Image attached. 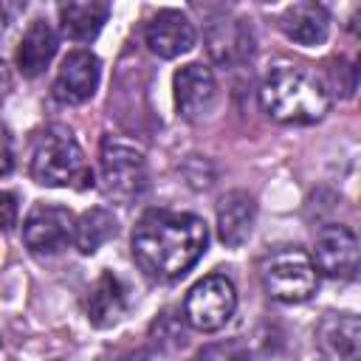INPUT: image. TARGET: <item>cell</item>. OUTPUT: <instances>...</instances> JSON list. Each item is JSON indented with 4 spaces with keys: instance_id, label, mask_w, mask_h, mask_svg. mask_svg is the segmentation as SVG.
Instances as JSON below:
<instances>
[{
    "instance_id": "obj_21",
    "label": "cell",
    "mask_w": 361,
    "mask_h": 361,
    "mask_svg": "<svg viewBox=\"0 0 361 361\" xmlns=\"http://www.w3.org/2000/svg\"><path fill=\"white\" fill-rule=\"evenodd\" d=\"M17 214H20V203L14 192H0V231H8L17 226Z\"/></svg>"
},
{
    "instance_id": "obj_19",
    "label": "cell",
    "mask_w": 361,
    "mask_h": 361,
    "mask_svg": "<svg viewBox=\"0 0 361 361\" xmlns=\"http://www.w3.org/2000/svg\"><path fill=\"white\" fill-rule=\"evenodd\" d=\"M195 361H251V353L240 338H223V341L203 344Z\"/></svg>"
},
{
    "instance_id": "obj_12",
    "label": "cell",
    "mask_w": 361,
    "mask_h": 361,
    "mask_svg": "<svg viewBox=\"0 0 361 361\" xmlns=\"http://www.w3.org/2000/svg\"><path fill=\"white\" fill-rule=\"evenodd\" d=\"M316 347L324 361L361 358V322L353 313H327L316 327Z\"/></svg>"
},
{
    "instance_id": "obj_25",
    "label": "cell",
    "mask_w": 361,
    "mask_h": 361,
    "mask_svg": "<svg viewBox=\"0 0 361 361\" xmlns=\"http://www.w3.org/2000/svg\"><path fill=\"white\" fill-rule=\"evenodd\" d=\"M0 347H3V338H0Z\"/></svg>"
},
{
    "instance_id": "obj_7",
    "label": "cell",
    "mask_w": 361,
    "mask_h": 361,
    "mask_svg": "<svg viewBox=\"0 0 361 361\" xmlns=\"http://www.w3.org/2000/svg\"><path fill=\"white\" fill-rule=\"evenodd\" d=\"M76 217L65 206L54 203H37L23 220V243L31 254L51 257L59 254L68 243H73Z\"/></svg>"
},
{
    "instance_id": "obj_24",
    "label": "cell",
    "mask_w": 361,
    "mask_h": 361,
    "mask_svg": "<svg viewBox=\"0 0 361 361\" xmlns=\"http://www.w3.org/2000/svg\"><path fill=\"white\" fill-rule=\"evenodd\" d=\"M8 90H11V73H8L6 62L0 59V102L8 96Z\"/></svg>"
},
{
    "instance_id": "obj_2",
    "label": "cell",
    "mask_w": 361,
    "mask_h": 361,
    "mask_svg": "<svg viewBox=\"0 0 361 361\" xmlns=\"http://www.w3.org/2000/svg\"><path fill=\"white\" fill-rule=\"evenodd\" d=\"M259 104L279 124H316L330 110V87L302 65H274L259 87Z\"/></svg>"
},
{
    "instance_id": "obj_23",
    "label": "cell",
    "mask_w": 361,
    "mask_h": 361,
    "mask_svg": "<svg viewBox=\"0 0 361 361\" xmlns=\"http://www.w3.org/2000/svg\"><path fill=\"white\" fill-rule=\"evenodd\" d=\"M149 353L144 347H116L107 355H102L99 361H147Z\"/></svg>"
},
{
    "instance_id": "obj_10",
    "label": "cell",
    "mask_w": 361,
    "mask_h": 361,
    "mask_svg": "<svg viewBox=\"0 0 361 361\" xmlns=\"http://www.w3.org/2000/svg\"><path fill=\"white\" fill-rule=\"evenodd\" d=\"M172 87H175V107L186 121L203 118L217 99V79L212 68L203 62H189L178 68Z\"/></svg>"
},
{
    "instance_id": "obj_6",
    "label": "cell",
    "mask_w": 361,
    "mask_h": 361,
    "mask_svg": "<svg viewBox=\"0 0 361 361\" xmlns=\"http://www.w3.org/2000/svg\"><path fill=\"white\" fill-rule=\"evenodd\" d=\"M237 310V290L226 274H209L195 282L183 299V319L192 330L214 333L228 324Z\"/></svg>"
},
{
    "instance_id": "obj_4",
    "label": "cell",
    "mask_w": 361,
    "mask_h": 361,
    "mask_svg": "<svg viewBox=\"0 0 361 361\" xmlns=\"http://www.w3.org/2000/svg\"><path fill=\"white\" fill-rule=\"evenodd\" d=\"M99 169H102L104 192L121 203H133L149 189L147 158H144L141 147H135L124 138H116V135L102 138Z\"/></svg>"
},
{
    "instance_id": "obj_17",
    "label": "cell",
    "mask_w": 361,
    "mask_h": 361,
    "mask_svg": "<svg viewBox=\"0 0 361 361\" xmlns=\"http://www.w3.org/2000/svg\"><path fill=\"white\" fill-rule=\"evenodd\" d=\"M110 17V6L102 0H68L59 6V28L73 42H90Z\"/></svg>"
},
{
    "instance_id": "obj_5",
    "label": "cell",
    "mask_w": 361,
    "mask_h": 361,
    "mask_svg": "<svg viewBox=\"0 0 361 361\" xmlns=\"http://www.w3.org/2000/svg\"><path fill=\"white\" fill-rule=\"evenodd\" d=\"M262 285L271 299L285 305L307 302L316 293L319 274L310 262V254L302 248H279L262 262Z\"/></svg>"
},
{
    "instance_id": "obj_18",
    "label": "cell",
    "mask_w": 361,
    "mask_h": 361,
    "mask_svg": "<svg viewBox=\"0 0 361 361\" xmlns=\"http://www.w3.org/2000/svg\"><path fill=\"white\" fill-rule=\"evenodd\" d=\"M118 226H116V217L96 206V209H87L82 212V217L76 220V228H73V245L79 248V254H96L110 237H116Z\"/></svg>"
},
{
    "instance_id": "obj_8",
    "label": "cell",
    "mask_w": 361,
    "mask_h": 361,
    "mask_svg": "<svg viewBox=\"0 0 361 361\" xmlns=\"http://www.w3.org/2000/svg\"><path fill=\"white\" fill-rule=\"evenodd\" d=\"M310 262L316 274H324L330 279H355L358 274V240L353 228L333 223L324 226L313 240Z\"/></svg>"
},
{
    "instance_id": "obj_11",
    "label": "cell",
    "mask_w": 361,
    "mask_h": 361,
    "mask_svg": "<svg viewBox=\"0 0 361 361\" xmlns=\"http://www.w3.org/2000/svg\"><path fill=\"white\" fill-rule=\"evenodd\" d=\"M147 48L161 59H175L195 48V25L178 8H161L144 28Z\"/></svg>"
},
{
    "instance_id": "obj_20",
    "label": "cell",
    "mask_w": 361,
    "mask_h": 361,
    "mask_svg": "<svg viewBox=\"0 0 361 361\" xmlns=\"http://www.w3.org/2000/svg\"><path fill=\"white\" fill-rule=\"evenodd\" d=\"M152 336H158V338H152V341H158V344H166V341H172L175 347H178V344H183L180 322H178V319H172V313H169V310H166L164 316H158V319H155V324H152Z\"/></svg>"
},
{
    "instance_id": "obj_9",
    "label": "cell",
    "mask_w": 361,
    "mask_h": 361,
    "mask_svg": "<svg viewBox=\"0 0 361 361\" xmlns=\"http://www.w3.org/2000/svg\"><path fill=\"white\" fill-rule=\"evenodd\" d=\"M99 56L85 51V48H76L71 51L62 62H59V71H56V79L51 85L54 90V99L62 102V104H82L87 102L96 87H99Z\"/></svg>"
},
{
    "instance_id": "obj_15",
    "label": "cell",
    "mask_w": 361,
    "mask_h": 361,
    "mask_svg": "<svg viewBox=\"0 0 361 361\" xmlns=\"http://www.w3.org/2000/svg\"><path fill=\"white\" fill-rule=\"evenodd\" d=\"M279 28L299 45H322L330 34V14L319 3H293L282 11Z\"/></svg>"
},
{
    "instance_id": "obj_3",
    "label": "cell",
    "mask_w": 361,
    "mask_h": 361,
    "mask_svg": "<svg viewBox=\"0 0 361 361\" xmlns=\"http://www.w3.org/2000/svg\"><path fill=\"white\" fill-rule=\"evenodd\" d=\"M31 178L39 186H54V189H90L93 169L76 144L73 133L62 124L45 127L31 149Z\"/></svg>"
},
{
    "instance_id": "obj_13",
    "label": "cell",
    "mask_w": 361,
    "mask_h": 361,
    "mask_svg": "<svg viewBox=\"0 0 361 361\" xmlns=\"http://www.w3.org/2000/svg\"><path fill=\"white\" fill-rule=\"evenodd\" d=\"M130 307V299H127V285L113 274V271H104L93 288L87 290V302H85V310H87V322L99 330H107L113 324H118L124 319Z\"/></svg>"
},
{
    "instance_id": "obj_14",
    "label": "cell",
    "mask_w": 361,
    "mask_h": 361,
    "mask_svg": "<svg viewBox=\"0 0 361 361\" xmlns=\"http://www.w3.org/2000/svg\"><path fill=\"white\" fill-rule=\"evenodd\" d=\"M254 220H257V206L254 197L248 192H226L217 203V237L220 243L237 248L243 245L251 231H254Z\"/></svg>"
},
{
    "instance_id": "obj_1",
    "label": "cell",
    "mask_w": 361,
    "mask_h": 361,
    "mask_svg": "<svg viewBox=\"0 0 361 361\" xmlns=\"http://www.w3.org/2000/svg\"><path fill=\"white\" fill-rule=\"evenodd\" d=\"M130 245L138 268L147 276L172 282L189 274L192 265L206 254L209 228L197 214L149 209L138 217Z\"/></svg>"
},
{
    "instance_id": "obj_22",
    "label": "cell",
    "mask_w": 361,
    "mask_h": 361,
    "mask_svg": "<svg viewBox=\"0 0 361 361\" xmlns=\"http://www.w3.org/2000/svg\"><path fill=\"white\" fill-rule=\"evenodd\" d=\"M11 169H14V138L0 124V178H6Z\"/></svg>"
},
{
    "instance_id": "obj_16",
    "label": "cell",
    "mask_w": 361,
    "mask_h": 361,
    "mask_svg": "<svg viewBox=\"0 0 361 361\" xmlns=\"http://www.w3.org/2000/svg\"><path fill=\"white\" fill-rule=\"evenodd\" d=\"M56 45H59V37L51 28V23L34 20L28 25V31L23 34L20 48H17V68H20V73L28 76V79L39 76L51 65V59L56 54Z\"/></svg>"
}]
</instances>
